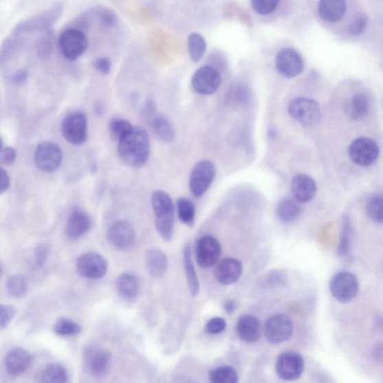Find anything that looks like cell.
Returning <instances> with one entry per match:
<instances>
[{
  "label": "cell",
  "mask_w": 383,
  "mask_h": 383,
  "mask_svg": "<svg viewBox=\"0 0 383 383\" xmlns=\"http://www.w3.org/2000/svg\"><path fill=\"white\" fill-rule=\"evenodd\" d=\"M151 152L149 135L146 130L134 127L118 141V153L123 163L140 168L149 160Z\"/></svg>",
  "instance_id": "1"
},
{
  "label": "cell",
  "mask_w": 383,
  "mask_h": 383,
  "mask_svg": "<svg viewBox=\"0 0 383 383\" xmlns=\"http://www.w3.org/2000/svg\"><path fill=\"white\" fill-rule=\"evenodd\" d=\"M151 204L158 233L165 241H171L175 231V207L171 197L163 190H156L151 195Z\"/></svg>",
  "instance_id": "2"
},
{
  "label": "cell",
  "mask_w": 383,
  "mask_h": 383,
  "mask_svg": "<svg viewBox=\"0 0 383 383\" xmlns=\"http://www.w3.org/2000/svg\"><path fill=\"white\" fill-rule=\"evenodd\" d=\"M64 10L63 3H57L44 12H40L31 18L23 20L16 25L13 35L19 36L22 34L37 32H47L61 18Z\"/></svg>",
  "instance_id": "3"
},
{
  "label": "cell",
  "mask_w": 383,
  "mask_h": 383,
  "mask_svg": "<svg viewBox=\"0 0 383 383\" xmlns=\"http://www.w3.org/2000/svg\"><path fill=\"white\" fill-rule=\"evenodd\" d=\"M59 50L68 61L78 59L88 47V39L84 32L76 28L65 30L58 39Z\"/></svg>",
  "instance_id": "4"
},
{
  "label": "cell",
  "mask_w": 383,
  "mask_h": 383,
  "mask_svg": "<svg viewBox=\"0 0 383 383\" xmlns=\"http://www.w3.org/2000/svg\"><path fill=\"white\" fill-rule=\"evenodd\" d=\"M288 113L305 127L317 125L321 120V108L317 101L308 98H296L288 105Z\"/></svg>",
  "instance_id": "5"
},
{
  "label": "cell",
  "mask_w": 383,
  "mask_h": 383,
  "mask_svg": "<svg viewBox=\"0 0 383 383\" xmlns=\"http://www.w3.org/2000/svg\"><path fill=\"white\" fill-rule=\"evenodd\" d=\"M62 133L67 142L81 146L88 139V121L86 114L74 111L67 114L62 122Z\"/></svg>",
  "instance_id": "6"
},
{
  "label": "cell",
  "mask_w": 383,
  "mask_h": 383,
  "mask_svg": "<svg viewBox=\"0 0 383 383\" xmlns=\"http://www.w3.org/2000/svg\"><path fill=\"white\" fill-rule=\"evenodd\" d=\"M359 282L350 272H339L331 278L330 292L336 300L346 303L351 301L359 292Z\"/></svg>",
  "instance_id": "7"
},
{
  "label": "cell",
  "mask_w": 383,
  "mask_h": 383,
  "mask_svg": "<svg viewBox=\"0 0 383 383\" xmlns=\"http://www.w3.org/2000/svg\"><path fill=\"white\" fill-rule=\"evenodd\" d=\"M216 168L211 161L204 160L195 164L192 170L189 185L195 197L199 198L207 192L214 182Z\"/></svg>",
  "instance_id": "8"
},
{
  "label": "cell",
  "mask_w": 383,
  "mask_h": 383,
  "mask_svg": "<svg viewBox=\"0 0 383 383\" xmlns=\"http://www.w3.org/2000/svg\"><path fill=\"white\" fill-rule=\"evenodd\" d=\"M380 155L378 144L372 139L360 138L355 140L349 148V155L355 164L367 167L377 161Z\"/></svg>",
  "instance_id": "9"
},
{
  "label": "cell",
  "mask_w": 383,
  "mask_h": 383,
  "mask_svg": "<svg viewBox=\"0 0 383 383\" xmlns=\"http://www.w3.org/2000/svg\"><path fill=\"white\" fill-rule=\"evenodd\" d=\"M305 362L299 353L286 351L280 354L276 364L278 376L285 381L300 379L303 373Z\"/></svg>",
  "instance_id": "10"
},
{
  "label": "cell",
  "mask_w": 383,
  "mask_h": 383,
  "mask_svg": "<svg viewBox=\"0 0 383 383\" xmlns=\"http://www.w3.org/2000/svg\"><path fill=\"white\" fill-rule=\"evenodd\" d=\"M63 162V151L52 142H41L36 151L35 163L41 172H55Z\"/></svg>",
  "instance_id": "11"
},
{
  "label": "cell",
  "mask_w": 383,
  "mask_h": 383,
  "mask_svg": "<svg viewBox=\"0 0 383 383\" xmlns=\"http://www.w3.org/2000/svg\"><path fill=\"white\" fill-rule=\"evenodd\" d=\"M192 87L201 96H210L219 88L221 76L214 67L203 66L195 71L192 76Z\"/></svg>",
  "instance_id": "12"
},
{
  "label": "cell",
  "mask_w": 383,
  "mask_h": 383,
  "mask_svg": "<svg viewBox=\"0 0 383 383\" xmlns=\"http://www.w3.org/2000/svg\"><path fill=\"white\" fill-rule=\"evenodd\" d=\"M293 331V322L285 314H276L266 322L265 335L268 342L272 344L287 342L292 336Z\"/></svg>",
  "instance_id": "13"
},
{
  "label": "cell",
  "mask_w": 383,
  "mask_h": 383,
  "mask_svg": "<svg viewBox=\"0 0 383 383\" xmlns=\"http://www.w3.org/2000/svg\"><path fill=\"white\" fill-rule=\"evenodd\" d=\"M78 274L87 278H103L108 270V263L101 254L96 252L85 253L76 263Z\"/></svg>",
  "instance_id": "14"
},
{
  "label": "cell",
  "mask_w": 383,
  "mask_h": 383,
  "mask_svg": "<svg viewBox=\"0 0 383 383\" xmlns=\"http://www.w3.org/2000/svg\"><path fill=\"white\" fill-rule=\"evenodd\" d=\"M276 67L278 73L286 78H294L304 70L301 55L292 48L281 50L276 57Z\"/></svg>",
  "instance_id": "15"
},
{
  "label": "cell",
  "mask_w": 383,
  "mask_h": 383,
  "mask_svg": "<svg viewBox=\"0 0 383 383\" xmlns=\"http://www.w3.org/2000/svg\"><path fill=\"white\" fill-rule=\"evenodd\" d=\"M221 254V245L217 238L212 236L201 237L195 246V257L203 268H209L216 265Z\"/></svg>",
  "instance_id": "16"
},
{
  "label": "cell",
  "mask_w": 383,
  "mask_h": 383,
  "mask_svg": "<svg viewBox=\"0 0 383 383\" xmlns=\"http://www.w3.org/2000/svg\"><path fill=\"white\" fill-rule=\"evenodd\" d=\"M85 365L93 376L101 377L108 371L111 356L105 349L91 345L85 349L83 353Z\"/></svg>",
  "instance_id": "17"
},
{
  "label": "cell",
  "mask_w": 383,
  "mask_h": 383,
  "mask_svg": "<svg viewBox=\"0 0 383 383\" xmlns=\"http://www.w3.org/2000/svg\"><path fill=\"white\" fill-rule=\"evenodd\" d=\"M108 240L116 248L129 250L133 245L135 232L133 226L126 220H118L109 227Z\"/></svg>",
  "instance_id": "18"
},
{
  "label": "cell",
  "mask_w": 383,
  "mask_h": 383,
  "mask_svg": "<svg viewBox=\"0 0 383 383\" xmlns=\"http://www.w3.org/2000/svg\"><path fill=\"white\" fill-rule=\"evenodd\" d=\"M292 193L294 200L300 204L308 203L316 197L317 185L313 178L305 174H298L292 182Z\"/></svg>",
  "instance_id": "19"
},
{
  "label": "cell",
  "mask_w": 383,
  "mask_h": 383,
  "mask_svg": "<svg viewBox=\"0 0 383 383\" xmlns=\"http://www.w3.org/2000/svg\"><path fill=\"white\" fill-rule=\"evenodd\" d=\"M242 272V263L239 260L226 259L219 263L215 271V276L219 283L229 285L239 280Z\"/></svg>",
  "instance_id": "20"
},
{
  "label": "cell",
  "mask_w": 383,
  "mask_h": 383,
  "mask_svg": "<svg viewBox=\"0 0 383 383\" xmlns=\"http://www.w3.org/2000/svg\"><path fill=\"white\" fill-rule=\"evenodd\" d=\"M237 333L244 342H256L262 335L261 322L252 316H243L237 321Z\"/></svg>",
  "instance_id": "21"
},
{
  "label": "cell",
  "mask_w": 383,
  "mask_h": 383,
  "mask_svg": "<svg viewBox=\"0 0 383 383\" xmlns=\"http://www.w3.org/2000/svg\"><path fill=\"white\" fill-rule=\"evenodd\" d=\"M32 357L29 352L22 348H15L6 357V369L11 375L18 376L30 367Z\"/></svg>",
  "instance_id": "22"
},
{
  "label": "cell",
  "mask_w": 383,
  "mask_h": 383,
  "mask_svg": "<svg viewBox=\"0 0 383 383\" xmlns=\"http://www.w3.org/2000/svg\"><path fill=\"white\" fill-rule=\"evenodd\" d=\"M91 226V217L86 212L75 210L68 217L66 226L67 234L72 239H78L89 231Z\"/></svg>",
  "instance_id": "23"
},
{
  "label": "cell",
  "mask_w": 383,
  "mask_h": 383,
  "mask_svg": "<svg viewBox=\"0 0 383 383\" xmlns=\"http://www.w3.org/2000/svg\"><path fill=\"white\" fill-rule=\"evenodd\" d=\"M345 0H320L318 12L320 18L330 23L343 19L346 12Z\"/></svg>",
  "instance_id": "24"
},
{
  "label": "cell",
  "mask_w": 383,
  "mask_h": 383,
  "mask_svg": "<svg viewBox=\"0 0 383 383\" xmlns=\"http://www.w3.org/2000/svg\"><path fill=\"white\" fill-rule=\"evenodd\" d=\"M146 265L148 272L152 276H163L168 267L166 254L157 248H151L146 254Z\"/></svg>",
  "instance_id": "25"
},
{
  "label": "cell",
  "mask_w": 383,
  "mask_h": 383,
  "mask_svg": "<svg viewBox=\"0 0 383 383\" xmlns=\"http://www.w3.org/2000/svg\"><path fill=\"white\" fill-rule=\"evenodd\" d=\"M116 289L124 299L131 300L139 293L140 280L135 275L124 272L117 278Z\"/></svg>",
  "instance_id": "26"
},
{
  "label": "cell",
  "mask_w": 383,
  "mask_h": 383,
  "mask_svg": "<svg viewBox=\"0 0 383 383\" xmlns=\"http://www.w3.org/2000/svg\"><path fill=\"white\" fill-rule=\"evenodd\" d=\"M370 98L365 94H356L349 103V113L355 121H362L367 118L370 113Z\"/></svg>",
  "instance_id": "27"
},
{
  "label": "cell",
  "mask_w": 383,
  "mask_h": 383,
  "mask_svg": "<svg viewBox=\"0 0 383 383\" xmlns=\"http://www.w3.org/2000/svg\"><path fill=\"white\" fill-rule=\"evenodd\" d=\"M300 203L289 198L281 199L277 204L276 212L278 218L284 223H291L301 214Z\"/></svg>",
  "instance_id": "28"
},
{
  "label": "cell",
  "mask_w": 383,
  "mask_h": 383,
  "mask_svg": "<svg viewBox=\"0 0 383 383\" xmlns=\"http://www.w3.org/2000/svg\"><path fill=\"white\" fill-rule=\"evenodd\" d=\"M152 129L157 138L166 143L174 141L175 132L168 119L161 115H156L151 120Z\"/></svg>",
  "instance_id": "29"
},
{
  "label": "cell",
  "mask_w": 383,
  "mask_h": 383,
  "mask_svg": "<svg viewBox=\"0 0 383 383\" xmlns=\"http://www.w3.org/2000/svg\"><path fill=\"white\" fill-rule=\"evenodd\" d=\"M184 263L190 292L193 296H197L199 292V283L192 259V250L190 244L185 246Z\"/></svg>",
  "instance_id": "30"
},
{
  "label": "cell",
  "mask_w": 383,
  "mask_h": 383,
  "mask_svg": "<svg viewBox=\"0 0 383 383\" xmlns=\"http://www.w3.org/2000/svg\"><path fill=\"white\" fill-rule=\"evenodd\" d=\"M188 52L193 63H199L204 57L207 50V42L204 38L197 32L190 34L188 40Z\"/></svg>",
  "instance_id": "31"
},
{
  "label": "cell",
  "mask_w": 383,
  "mask_h": 383,
  "mask_svg": "<svg viewBox=\"0 0 383 383\" xmlns=\"http://www.w3.org/2000/svg\"><path fill=\"white\" fill-rule=\"evenodd\" d=\"M41 381L43 382H65L67 381V373L63 365L50 364L42 371Z\"/></svg>",
  "instance_id": "32"
},
{
  "label": "cell",
  "mask_w": 383,
  "mask_h": 383,
  "mask_svg": "<svg viewBox=\"0 0 383 383\" xmlns=\"http://www.w3.org/2000/svg\"><path fill=\"white\" fill-rule=\"evenodd\" d=\"M178 218L186 226H192L195 222V208L192 201L180 198L176 204Z\"/></svg>",
  "instance_id": "33"
},
{
  "label": "cell",
  "mask_w": 383,
  "mask_h": 383,
  "mask_svg": "<svg viewBox=\"0 0 383 383\" xmlns=\"http://www.w3.org/2000/svg\"><path fill=\"white\" fill-rule=\"evenodd\" d=\"M209 379L214 383H237L238 375L232 367L222 366L212 370L209 373Z\"/></svg>",
  "instance_id": "34"
},
{
  "label": "cell",
  "mask_w": 383,
  "mask_h": 383,
  "mask_svg": "<svg viewBox=\"0 0 383 383\" xmlns=\"http://www.w3.org/2000/svg\"><path fill=\"white\" fill-rule=\"evenodd\" d=\"M8 293L15 298H21L28 294L29 285L27 279L22 276H13L7 282Z\"/></svg>",
  "instance_id": "35"
},
{
  "label": "cell",
  "mask_w": 383,
  "mask_h": 383,
  "mask_svg": "<svg viewBox=\"0 0 383 383\" xmlns=\"http://www.w3.org/2000/svg\"><path fill=\"white\" fill-rule=\"evenodd\" d=\"M81 327L74 320L67 318L58 319L55 323L54 331L61 336H75L81 333Z\"/></svg>",
  "instance_id": "36"
},
{
  "label": "cell",
  "mask_w": 383,
  "mask_h": 383,
  "mask_svg": "<svg viewBox=\"0 0 383 383\" xmlns=\"http://www.w3.org/2000/svg\"><path fill=\"white\" fill-rule=\"evenodd\" d=\"M19 47V41L15 38L10 37L5 39L0 46V68L11 61Z\"/></svg>",
  "instance_id": "37"
},
{
  "label": "cell",
  "mask_w": 383,
  "mask_h": 383,
  "mask_svg": "<svg viewBox=\"0 0 383 383\" xmlns=\"http://www.w3.org/2000/svg\"><path fill=\"white\" fill-rule=\"evenodd\" d=\"M351 238V223L348 216L342 220V231H340L338 253L340 256L345 255L350 249Z\"/></svg>",
  "instance_id": "38"
},
{
  "label": "cell",
  "mask_w": 383,
  "mask_h": 383,
  "mask_svg": "<svg viewBox=\"0 0 383 383\" xmlns=\"http://www.w3.org/2000/svg\"><path fill=\"white\" fill-rule=\"evenodd\" d=\"M54 45V36L51 30L45 32V35L38 41L37 54L42 59H46L52 54Z\"/></svg>",
  "instance_id": "39"
},
{
  "label": "cell",
  "mask_w": 383,
  "mask_h": 383,
  "mask_svg": "<svg viewBox=\"0 0 383 383\" xmlns=\"http://www.w3.org/2000/svg\"><path fill=\"white\" fill-rule=\"evenodd\" d=\"M382 201L381 195H375L371 197L366 206L369 217L378 223H382Z\"/></svg>",
  "instance_id": "40"
},
{
  "label": "cell",
  "mask_w": 383,
  "mask_h": 383,
  "mask_svg": "<svg viewBox=\"0 0 383 383\" xmlns=\"http://www.w3.org/2000/svg\"><path fill=\"white\" fill-rule=\"evenodd\" d=\"M133 129V126L129 121L124 119H114L109 123V132L112 138L118 142L129 133Z\"/></svg>",
  "instance_id": "41"
},
{
  "label": "cell",
  "mask_w": 383,
  "mask_h": 383,
  "mask_svg": "<svg viewBox=\"0 0 383 383\" xmlns=\"http://www.w3.org/2000/svg\"><path fill=\"white\" fill-rule=\"evenodd\" d=\"M279 3V0H252V6L255 12L267 15L274 12Z\"/></svg>",
  "instance_id": "42"
},
{
  "label": "cell",
  "mask_w": 383,
  "mask_h": 383,
  "mask_svg": "<svg viewBox=\"0 0 383 383\" xmlns=\"http://www.w3.org/2000/svg\"><path fill=\"white\" fill-rule=\"evenodd\" d=\"M368 17L364 14H356L349 27V31L353 35H360L364 32L368 24Z\"/></svg>",
  "instance_id": "43"
},
{
  "label": "cell",
  "mask_w": 383,
  "mask_h": 383,
  "mask_svg": "<svg viewBox=\"0 0 383 383\" xmlns=\"http://www.w3.org/2000/svg\"><path fill=\"white\" fill-rule=\"evenodd\" d=\"M16 309L12 305H0V329H4L13 320Z\"/></svg>",
  "instance_id": "44"
},
{
  "label": "cell",
  "mask_w": 383,
  "mask_h": 383,
  "mask_svg": "<svg viewBox=\"0 0 383 383\" xmlns=\"http://www.w3.org/2000/svg\"><path fill=\"white\" fill-rule=\"evenodd\" d=\"M226 328V321L223 318H214L208 321L206 326V333L210 335H217Z\"/></svg>",
  "instance_id": "45"
},
{
  "label": "cell",
  "mask_w": 383,
  "mask_h": 383,
  "mask_svg": "<svg viewBox=\"0 0 383 383\" xmlns=\"http://www.w3.org/2000/svg\"><path fill=\"white\" fill-rule=\"evenodd\" d=\"M245 95H246V92L241 87H233L227 92L226 97V103L229 105L239 104L244 100L243 96Z\"/></svg>",
  "instance_id": "46"
},
{
  "label": "cell",
  "mask_w": 383,
  "mask_h": 383,
  "mask_svg": "<svg viewBox=\"0 0 383 383\" xmlns=\"http://www.w3.org/2000/svg\"><path fill=\"white\" fill-rule=\"evenodd\" d=\"M98 16L100 22L106 25V27H112L117 21V16L115 12L108 10V8L102 10Z\"/></svg>",
  "instance_id": "47"
},
{
  "label": "cell",
  "mask_w": 383,
  "mask_h": 383,
  "mask_svg": "<svg viewBox=\"0 0 383 383\" xmlns=\"http://www.w3.org/2000/svg\"><path fill=\"white\" fill-rule=\"evenodd\" d=\"M16 159V151L14 149L7 147L0 151V164L11 165Z\"/></svg>",
  "instance_id": "48"
},
{
  "label": "cell",
  "mask_w": 383,
  "mask_h": 383,
  "mask_svg": "<svg viewBox=\"0 0 383 383\" xmlns=\"http://www.w3.org/2000/svg\"><path fill=\"white\" fill-rule=\"evenodd\" d=\"M96 69L105 75L109 74L111 71L112 64L107 57H100L94 63Z\"/></svg>",
  "instance_id": "49"
},
{
  "label": "cell",
  "mask_w": 383,
  "mask_h": 383,
  "mask_svg": "<svg viewBox=\"0 0 383 383\" xmlns=\"http://www.w3.org/2000/svg\"><path fill=\"white\" fill-rule=\"evenodd\" d=\"M49 248L47 244H41L39 246L36 252V265L38 267L44 265L47 259L49 254Z\"/></svg>",
  "instance_id": "50"
},
{
  "label": "cell",
  "mask_w": 383,
  "mask_h": 383,
  "mask_svg": "<svg viewBox=\"0 0 383 383\" xmlns=\"http://www.w3.org/2000/svg\"><path fill=\"white\" fill-rule=\"evenodd\" d=\"M156 111H157V107L154 100H146V103H144V109H143L144 116H146L148 118H151L152 120L153 118H154L156 116Z\"/></svg>",
  "instance_id": "51"
},
{
  "label": "cell",
  "mask_w": 383,
  "mask_h": 383,
  "mask_svg": "<svg viewBox=\"0 0 383 383\" xmlns=\"http://www.w3.org/2000/svg\"><path fill=\"white\" fill-rule=\"evenodd\" d=\"M10 186V179L5 170L0 167V195L4 193Z\"/></svg>",
  "instance_id": "52"
},
{
  "label": "cell",
  "mask_w": 383,
  "mask_h": 383,
  "mask_svg": "<svg viewBox=\"0 0 383 383\" xmlns=\"http://www.w3.org/2000/svg\"><path fill=\"white\" fill-rule=\"evenodd\" d=\"M29 76V72L27 69H21L18 72H16L13 76H12V82L15 85H20L23 84L25 81L28 80Z\"/></svg>",
  "instance_id": "53"
},
{
  "label": "cell",
  "mask_w": 383,
  "mask_h": 383,
  "mask_svg": "<svg viewBox=\"0 0 383 383\" xmlns=\"http://www.w3.org/2000/svg\"><path fill=\"white\" fill-rule=\"evenodd\" d=\"M224 309L228 314H232L237 309V303L235 300H227L224 304Z\"/></svg>",
  "instance_id": "54"
},
{
  "label": "cell",
  "mask_w": 383,
  "mask_h": 383,
  "mask_svg": "<svg viewBox=\"0 0 383 383\" xmlns=\"http://www.w3.org/2000/svg\"><path fill=\"white\" fill-rule=\"evenodd\" d=\"M94 112H95L96 115L99 117L104 114V106L100 101L96 102L95 106H94Z\"/></svg>",
  "instance_id": "55"
},
{
  "label": "cell",
  "mask_w": 383,
  "mask_h": 383,
  "mask_svg": "<svg viewBox=\"0 0 383 383\" xmlns=\"http://www.w3.org/2000/svg\"><path fill=\"white\" fill-rule=\"evenodd\" d=\"M2 149H3V140L1 136H0V151H1Z\"/></svg>",
  "instance_id": "56"
},
{
  "label": "cell",
  "mask_w": 383,
  "mask_h": 383,
  "mask_svg": "<svg viewBox=\"0 0 383 383\" xmlns=\"http://www.w3.org/2000/svg\"><path fill=\"white\" fill-rule=\"evenodd\" d=\"M0 274H1V267H0Z\"/></svg>",
  "instance_id": "57"
}]
</instances>
